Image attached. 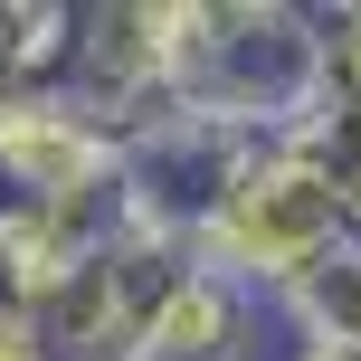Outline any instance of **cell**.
<instances>
[{"mask_svg":"<svg viewBox=\"0 0 361 361\" xmlns=\"http://www.w3.org/2000/svg\"><path fill=\"white\" fill-rule=\"evenodd\" d=\"M0 209L124 219V143H114L67 86L10 95V105H0Z\"/></svg>","mask_w":361,"mask_h":361,"instance_id":"4","label":"cell"},{"mask_svg":"<svg viewBox=\"0 0 361 361\" xmlns=\"http://www.w3.org/2000/svg\"><path fill=\"white\" fill-rule=\"evenodd\" d=\"M343 247H352V219H343V190H333V162H324L314 133L247 143L238 171L219 180V200L200 209V228H190V267L228 276L267 314L295 286H314Z\"/></svg>","mask_w":361,"mask_h":361,"instance_id":"2","label":"cell"},{"mask_svg":"<svg viewBox=\"0 0 361 361\" xmlns=\"http://www.w3.org/2000/svg\"><path fill=\"white\" fill-rule=\"evenodd\" d=\"M162 95L228 143H286L324 114V19L295 0H152Z\"/></svg>","mask_w":361,"mask_h":361,"instance_id":"1","label":"cell"},{"mask_svg":"<svg viewBox=\"0 0 361 361\" xmlns=\"http://www.w3.org/2000/svg\"><path fill=\"white\" fill-rule=\"evenodd\" d=\"M267 324H276V314L257 305V295H238L228 276L190 267V276L171 286L162 324H152V361H247Z\"/></svg>","mask_w":361,"mask_h":361,"instance_id":"5","label":"cell"},{"mask_svg":"<svg viewBox=\"0 0 361 361\" xmlns=\"http://www.w3.org/2000/svg\"><path fill=\"white\" fill-rule=\"evenodd\" d=\"M276 324H286L295 343H314V352H361V238L314 286H295L286 305H276Z\"/></svg>","mask_w":361,"mask_h":361,"instance_id":"7","label":"cell"},{"mask_svg":"<svg viewBox=\"0 0 361 361\" xmlns=\"http://www.w3.org/2000/svg\"><path fill=\"white\" fill-rule=\"evenodd\" d=\"M0 361H57V352H48V333H38V314H29V305H10V295H0Z\"/></svg>","mask_w":361,"mask_h":361,"instance_id":"8","label":"cell"},{"mask_svg":"<svg viewBox=\"0 0 361 361\" xmlns=\"http://www.w3.org/2000/svg\"><path fill=\"white\" fill-rule=\"evenodd\" d=\"M180 276H190V238L152 228V219H114L67 267V286L38 305V333L57 361H152V324Z\"/></svg>","mask_w":361,"mask_h":361,"instance_id":"3","label":"cell"},{"mask_svg":"<svg viewBox=\"0 0 361 361\" xmlns=\"http://www.w3.org/2000/svg\"><path fill=\"white\" fill-rule=\"evenodd\" d=\"M67 48H76V10H57V0H0V105L57 86Z\"/></svg>","mask_w":361,"mask_h":361,"instance_id":"6","label":"cell"},{"mask_svg":"<svg viewBox=\"0 0 361 361\" xmlns=\"http://www.w3.org/2000/svg\"><path fill=\"white\" fill-rule=\"evenodd\" d=\"M286 361H361V352H314V343H295Z\"/></svg>","mask_w":361,"mask_h":361,"instance_id":"9","label":"cell"}]
</instances>
